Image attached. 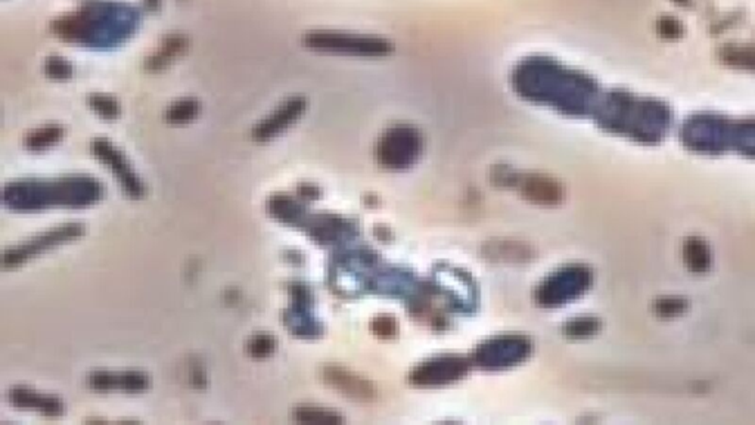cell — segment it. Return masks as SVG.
<instances>
[{
  "label": "cell",
  "instance_id": "ba28073f",
  "mask_svg": "<svg viewBox=\"0 0 755 425\" xmlns=\"http://www.w3.org/2000/svg\"><path fill=\"white\" fill-rule=\"evenodd\" d=\"M522 195L534 204L554 205L562 200V189L549 177L534 176L524 184Z\"/></svg>",
  "mask_w": 755,
  "mask_h": 425
},
{
  "label": "cell",
  "instance_id": "277c9868",
  "mask_svg": "<svg viewBox=\"0 0 755 425\" xmlns=\"http://www.w3.org/2000/svg\"><path fill=\"white\" fill-rule=\"evenodd\" d=\"M87 386L95 391H113L121 390L125 393H141L148 388L149 379L145 374L141 372H122V374H110V372H94L87 376Z\"/></svg>",
  "mask_w": 755,
  "mask_h": 425
},
{
  "label": "cell",
  "instance_id": "8992f818",
  "mask_svg": "<svg viewBox=\"0 0 755 425\" xmlns=\"http://www.w3.org/2000/svg\"><path fill=\"white\" fill-rule=\"evenodd\" d=\"M325 381L336 388L340 393L345 394L347 398L357 400H369L374 398V388L369 386L364 379L353 375L341 368L329 367L323 372Z\"/></svg>",
  "mask_w": 755,
  "mask_h": 425
},
{
  "label": "cell",
  "instance_id": "8fae6325",
  "mask_svg": "<svg viewBox=\"0 0 755 425\" xmlns=\"http://www.w3.org/2000/svg\"><path fill=\"white\" fill-rule=\"evenodd\" d=\"M274 348L276 340L272 336H267V334H258V336H254L248 341V344H246V352L255 359L269 357L274 352Z\"/></svg>",
  "mask_w": 755,
  "mask_h": 425
},
{
  "label": "cell",
  "instance_id": "6da1fadb",
  "mask_svg": "<svg viewBox=\"0 0 755 425\" xmlns=\"http://www.w3.org/2000/svg\"><path fill=\"white\" fill-rule=\"evenodd\" d=\"M102 195L101 186L89 179H68L53 185L15 184L5 189V203L15 210H39L52 204L84 207L96 203Z\"/></svg>",
  "mask_w": 755,
  "mask_h": 425
},
{
  "label": "cell",
  "instance_id": "5b68a950",
  "mask_svg": "<svg viewBox=\"0 0 755 425\" xmlns=\"http://www.w3.org/2000/svg\"><path fill=\"white\" fill-rule=\"evenodd\" d=\"M9 403L15 407L20 409H32V411H37L43 415L49 417H58L64 414V403L61 399L53 396H46V394L36 393L32 388L27 387H13L8 393Z\"/></svg>",
  "mask_w": 755,
  "mask_h": 425
},
{
  "label": "cell",
  "instance_id": "9c48e42d",
  "mask_svg": "<svg viewBox=\"0 0 755 425\" xmlns=\"http://www.w3.org/2000/svg\"><path fill=\"white\" fill-rule=\"evenodd\" d=\"M61 136H63V129L61 127H44L30 133L25 144L30 149L42 151L55 145L61 139Z\"/></svg>",
  "mask_w": 755,
  "mask_h": 425
},
{
  "label": "cell",
  "instance_id": "7a4b0ae2",
  "mask_svg": "<svg viewBox=\"0 0 755 425\" xmlns=\"http://www.w3.org/2000/svg\"><path fill=\"white\" fill-rule=\"evenodd\" d=\"M83 232L84 227L79 223H68L61 227H53V229L37 235L36 238L24 242L21 246L6 250L4 253V267H17L34 255H39L56 246L65 244V242L80 238Z\"/></svg>",
  "mask_w": 755,
  "mask_h": 425
},
{
  "label": "cell",
  "instance_id": "4fadbf2b",
  "mask_svg": "<svg viewBox=\"0 0 755 425\" xmlns=\"http://www.w3.org/2000/svg\"><path fill=\"white\" fill-rule=\"evenodd\" d=\"M89 103H90L91 108H94L96 113H99V114H101L102 117H105V118L113 120V118H115V117L118 115V113H120L118 103H117L114 99L108 98V96H103V95H94V96H90Z\"/></svg>",
  "mask_w": 755,
  "mask_h": 425
},
{
  "label": "cell",
  "instance_id": "3957f363",
  "mask_svg": "<svg viewBox=\"0 0 755 425\" xmlns=\"http://www.w3.org/2000/svg\"><path fill=\"white\" fill-rule=\"evenodd\" d=\"M91 148H94L95 156L99 160H102L113 170L117 180L120 182L122 191H125L129 196H132V198H141V196H144L145 194L144 184L134 175V172L132 170V167L126 161V158L122 157L117 149H114L110 142L98 139L94 142V146Z\"/></svg>",
  "mask_w": 755,
  "mask_h": 425
},
{
  "label": "cell",
  "instance_id": "7c38bea8",
  "mask_svg": "<svg viewBox=\"0 0 755 425\" xmlns=\"http://www.w3.org/2000/svg\"><path fill=\"white\" fill-rule=\"evenodd\" d=\"M198 114V103L192 99H184L175 103L167 113V120L170 123H186Z\"/></svg>",
  "mask_w": 755,
  "mask_h": 425
},
{
  "label": "cell",
  "instance_id": "52a82bcc",
  "mask_svg": "<svg viewBox=\"0 0 755 425\" xmlns=\"http://www.w3.org/2000/svg\"><path fill=\"white\" fill-rule=\"evenodd\" d=\"M301 111H303V103L298 99L289 101L288 103L282 105L279 110L274 111L273 115L267 117L263 123L258 125L254 129V138L258 141H265V139L272 138V136L286 129L292 121L298 117Z\"/></svg>",
  "mask_w": 755,
  "mask_h": 425
},
{
  "label": "cell",
  "instance_id": "30bf717a",
  "mask_svg": "<svg viewBox=\"0 0 755 425\" xmlns=\"http://www.w3.org/2000/svg\"><path fill=\"white\" fill-rule=\"evenodd\" d=\"M294 418L300 422H320V424H335L343 422V418L334 412L325 411V409L312 407V406H300L294 411Z\"/></svg>",
  "mask_w": 755,
  "mask_h": 425
}]
</instances>
